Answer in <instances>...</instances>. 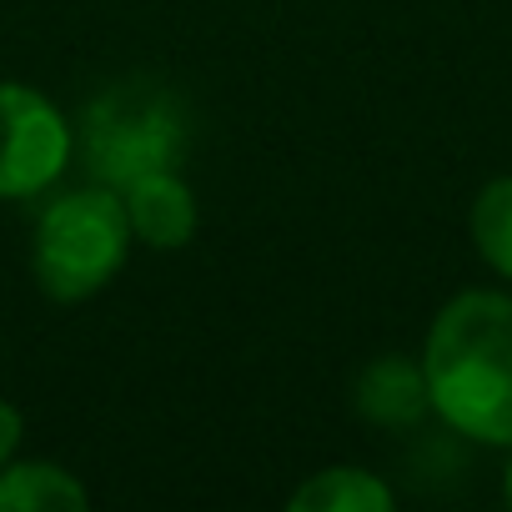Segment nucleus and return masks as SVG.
<instances>
[{
	"instance_id": "f257e3e1",
	"label": "nucleus",
	"mask_w": 512,
	"mask_h": 512,
	"mask_svg": "<svg viewBox=\"0 0 512 512\" xmlns=\"http://www.w3.org/2000/svg\"><path fill=\"white\" fill-rule=\"evenodd\" d=\"M432 417L477 442L512 447V292L467 287L447 297L422 337Z\"/></svg>"
},
{
	"instance_id": "f03ea898",
	"label": "nucleus",
	"mask_w": 512,
	"mask_h": 512,
	"mask_svg": "<svg viewBox=\"0 0 512 512\" xmlns=\"http://www.w3.org/2000/svg\"><path fill=\"white\" fill-rule=\"evenodd\" d=\"M131 246L136 236H131L116 186L86 181V186L56 191L41 206L36 231H31L36 287L51 302H91L121 277Z\"/></svg>"
},
{
	"instance_id": "7ed1b4c3",
	"label": "nucleus",
	"mask_w": 512,
	"mask_h": 512,
	"mask_svg": "<svg viewBox=\"0 0 512 512\" xmlns=\"http://www.w3.org/2000/svg\"><path fill=\"white\" fill-rule=\"evenodd\" d=\"M191 141L186 106L156 81H126L91 101L81 121V156L91 181L126 186L141 171L181 166Z\"/></svg>"
},
{
	"instance_id": "20e7f679",
	"label": "nucleus",
	"mask_w": 512,
	"mask_h": 512,
	"mask_svg": "<svg viewBox=\"0 0 512 512\" xmlns=\"http://www.w3.org/2000/svg\"><path fill=\"white\" fill-rule=\"evenodd\" d=\"M76 156L71 116L26 81H0V201H36Z\"/></svg>"
},
{
	"instance_id": "39448f33",
	"label": "nucleus",
	"mask_w": 512,
	"mask_h": 512,
	"mask_svg": "<svg viewBox=\"0 0 512 512\" xmlns=\"http://www.w3.org/2000/svg\"><path fill=\"white\" fill-rule=\"evenodd\" d=\"M121 191L131 236L151 251H181L191 246L196 226H201V201L191 191V181L181 176V166H161V171H141L131 176Z\"/></svg>"
},
{
	"instance_id": "423d86ee",
	"label": "nucleus",
	"mask_w": 512,
	"mask_h": 512,
	"mask_svg": "<svg viewBox=\"0 0 512 512\" xmlns=\"http://www.w3.org/2000/svg\"><path fill=\"white\" fill-rule=\"evenodd\" d=\"M352 407H357V417H367L372 427H387V432H402V427H417L422 417H432L422 357L367 362L352 382Z\"/></svg>"
},
{
	"instance_id": "0eeeda50",
	"label": "nucleus",
	"mask_w": 512,
	"mask_h": 512,
	"mask_svg": "<svg viewBox=\"0 0 512 512\" xmlns=\"http://www.w3.org/2000/svg\"><path fill=\"white\" fill-rule=\"evenodd\" d=\"M86 482L51 457H11L0 467V512H86Z\"/></svg>"
},
{
	"instance_id": "6e6552de",
	"label": "nucleus",
	"mask_w": 512,
	"mask_h": 512,
	"mask_svg": "<svg viewBox=\"0 0 512 512\" xmlns=\"http://www.w3.org/2000/svg\"><path fill=\"white\" fill-rule=\"evenodd\" d=\"M397 492L357 462H332L322 472H312L307 482H297V492L287 497L292 512H392Z\"/></svg>"
},
{
	"instance_id": "1a4fd4ad",
	"label": "nucleus",
	"mask_w": 512,
	"mask_h": 512,
	"mask_svg": "<svg viewBox=\"0 0 512 512\" xmlns=\"http://www.w3.org/2000/svg\"><path fill=\"white\" fill-rule=\"evenodd\" d=\"M467 236H472V251L482 256V267L512 287V171L482 181L467 211Z\"/></svg>"
},
{
	"instance_id": "9d476101",
	"label": "nucleus",
	"mask_w": 512,
	"mask_h": 512,
	"mask_svg": "<svg viewBox=\"0 0 512 512\" xmlns=\"http://www.w3.org/2000/svg\"><path fill=\"white\" fill-rule=\"evenodd\" d=\"M21 442H26V417H21L16 402L0 397V467H6V462L21 452Z\"/></svg>"
},
{
	"instance_id": "9b49d317",
	"label": "nucleus",
	"mask_w": 512,
	"mask_h": 512,
	"mask_svg": "<svg viewBox=\"0 0 512 512\" xmlns=\"http://www.w3.org/2000/svg\"><path fill=\"white\" fill-rule=\"evenodd\" d=\"M502 497L512 502V447H507V467H502Z\"/></svg>"
}]
</instances>
